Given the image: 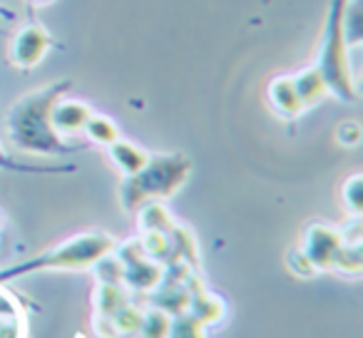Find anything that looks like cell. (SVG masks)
<instances>
[{
	"label": "cell",
	"mask_w": 363,
	"mask_h": 338,
	"mask_svg": "<svg viewBox=\"0 0 363 338\" xmlns=\"http://www.w3.org/2000/svg\"><path fill=\"white\" fill-rule=\"evenodd\" d=\"M112 323H115L117 333H122V336H135V333H140V321H142V311H137L135 306H130V303H125V306L120 308V311L112 313Z\"/></svg>",
	"instance_id": "18"
},
{
	"label": "cell",
	"mask_w": 363,
	"mask_h": 338,
	"mask_svg": "<svg viewBox=\"0 0 363 338\" xmlns=\"http://www.w3.org/2000/svg\"><path fill=\"white\" fill-rule=\"evenodd\" d=\"M343 237L331 229L328 224H311V227L303 232L301 242V254L308 259L313 269H331L333 257H336L338 247H341Z\"/></svg>",
	"instance_id": "6"
},
{
	"label": "cell",
	"mask_w": 363,
	"mask_h": 338,
	"mask_svg": "<svg viewBox=\"0 0 363 338\" xmlns=\"http://www.w3.org/2000/svg\"><path fill=\"white\" fill-rule=\"evenodd\" d=\"M50 50V33L43 26H23L11 40V62L23 70L40 65Z\"/></svg>",
	"instance_id": "5"
},
{
	"label": "cell",
	"mask_w": 363,
	"mask_h": 338,
	"mask_svg": "<svg viewBox=\"0 0 363 338\" xmlns=\"http://www.w3.org/2000/svg\"><path fill=\"white\" fill-rule=\"evenodd\" d=\"M95 266H97V274H100L102 283H122V271H125V266H122L120 259L102 257L100 261H95Z\"/></svg>",
	"instance_id": "22"
},
{
	"label": "cell",
	"mask_w": 363,
	"mask_h": 338,
	"mask_svg": "<svg viewBox=\"0 0 363 338\" xmlns=\"http://www.w3.org/2000/svg\"><path fill=\"white\" fill-rule=\"evenodd\" d=\"M192 172V159L184 154H150L140 172L125 177L120 187L122 207L137 212L142 204L167 199L187 182Z\"/></svg>",
	"instance_id": "3"
},
{
	"label": "cell",
	"mask_w": 363,
	"mask_h": 338,
	"mask_svg": "<svg viewBox=\"0 0 363 338\" xmlns=\"http://www.w3.org/2000/svg\"><path fill=\"white\" fill-rule=\"evenodd\" d=\"M351 0H328V13L323 21L321 45L316 55V70L326 80L328 95L341 102H358L356 80H353L351 62H348V38L343 28V16Z\"/></svg>",
	"instance_id": "2"
},
{
	"label": "cell",
	"mask_w": 363,
	"mask_h": 338,
	"mask_svg": "<svg viewBox=\"0 0 363 338\" xmlns=\"http://www.w3.org/2000/svg\"><path fill=\"white\" fill-rule=\"evenodd\" d=\"M33 3H38V6H48V3H52V0H33Z\"/></svg>",
	"instance_id": "25"
},
{
	"label": "cell",
	"mask_w": 363,
	"mask_h": 338,
	"mask_svg": "<svg viewBox=\"0 0 363 338\" xmlns=\"http://www.w3.org/2000/svg\"><path fill=\"white\" fill-rule=\"evenodd\" d=\"M125 271H122V283H127L130 288H137V291H150V288H157L164 278V271L157 266L155 261H150L147 257H140L135 261L122 264Z\"/></svg>",
	"instance_id": "9"
},
{
	"label": "cell",
	"mask_w": 363,
	"mask_h": 338,
	"mask_svg": "<svg viewBox=\"0 0 363 338\" xmlns=\"http://www.w3.org/2000/svg\"><path fill=\"white\" fill-rule=\"evenodd\" d=\"M0 167H6V169H23L21 164H16V162L3 152V147H0Z\"/></svg>",
	"instance_id": "24"
},
{
	"label": "cell",
	"mask_w": 363,
	"mask_h": 338,
	"mask_svg": "<svg viewBox=\"0 0 363 338\" xmlns=\"http://www.w3.org/2000/svg\"><path fill=\"white\" fill-rule=\"evenodd\" d=\"M70 80H57L13 102L8 110V137L18 150L33 154H62L72 150L62 142L50 120L52 105L70 90Z\"/></svg>",
	"instance_id": "1"
},
{
	"label": "cell",
	"mask_w": 363,
	"mask_h": 338,
	"mask_svg": "<svg viewBox=\"0 0 363 338\" xmlns=\"http://www.w3.org/2000/svg\"><path fill=\"white\" fill-rule=\"evenodd\" d=\"M169 326H172L169 313L155 306V308H150V311L142 313L140 336L142 338H167L169 336Z\"/></svg>",
	"instance_id": "14"
},
{
	"label": "cell",
	"mask_w": 363,
	"mask_h": 338,
	"mask_svg": "<svg viewBox=\"0 0 363 338\" xmlns=\"http://www.w3.org/2000/svg\"><path fill=\"white\" fill-rule=\"evenodd\" d=\"M157 308L167 313H182L189 306V291L184 283H174V286H160L157 293Z\"/></svg>",
	"instance_id": "15"
},
{
	"label": "cell",
	"mask_w": 363,
	"mask_h": 338,
	"mask_svg": "<svg viewBox=\"0 0 363 338\" xmlns=\"http://www.w3.org/2000/svg\"><path fill=\"white\" fill-rule=\"evenodd\" d=\"M267 100L272 105V110L277 112L284 120H294L296 115H301V102L296 97V90H294L291 75H277L267 87Z\"/></svg>",
	"instance_id": "8"
},
{
	"label": "cell",
	"mask_w": 363,
	"mask_h": 338,
	"mask_svg": "<svg viewBox=\"0 0 363 338\" xmlns=\"http://www.w3.org/2000/svg\"><path fill=\"white\" fill-rule=\"evenodd\" d=\"M107 152H110L112 164H115L125 177L140 172L142 167H145L147 157H150L142 147L132 145V142H127V140H115L112 145H107Z\"/></svg>",
	"instance_id": "11"
},
{
	"label": "cell",
	"mask_w": 363,
	"mask_h": 338,
	"mask_svg": "<svg viewBox=\"0 0 363 338\" xmlns=\"http://www.w3.org/2000/svg\"><path fill=\"white\" fill-rule=\"evenodd\" d=\"M291 82H294V90H296V97H298V102H301L303 110H306V107H313L316 102H321L323 97L328 95L326 80H323L321 72L316 70V65L298 70L296 75H291Z\"/></svg>",
	"instance_id": "10"
},
{
	"label": "cell",
	"mask_w": 363,
	"mask_h": 338,
	"mask_svg": "<svg viewBox=\"0 0 363 338\" xmlns=\"http://www.w3.org/2000/svg\"><path fill=\"white\" fill-rule=\"evenodd\" d=\"M167 338H204V328L192 313H189V316L177 313V318H172L169 336Z\"/></svg>",
	"instance_id": "20"
},
{
	"label": "cell",
	"mask_w": 363,
	"mask_h": 338,
	"mask_svg": "<svg viewBox=\"0 0 363 338\" xmlns=\"http://www.w3.org/2000/svg\"><path fill=\"white\" fill-rule=\"evenodd\" d=\"M331 266H341L343 271H351V274L361 271V244L358 242L348 244L346 239H343L341 247H338V252H336V257H333Z\"/></svg>",
	"instance_id": "19"
},
{
	"label": "cell",
	"mask_w": 363,
	"mask_h": 338,
	"mask_svg": "<svg viewBox=\"0 0 363 338\" xmlns=\"http://www.w3.org/2000/svg\"><path fill=\"white\" fill-rule=\"evenodd\" d=\"M142 214H140V227L142 232H160V234H169L174 229L169 219V212H167L162 204H155V202H147L142 204Z\"/></svg>",
	"instance_id": "12"
},
{
	"label": "cell",
	"mask_w": 363,
	"mask_h": 338,
	"mask_svg": "<svg viewBox=\"0 0 363 338\" xmlns=\"http://www.w3.org/2000/svg\"><path fill=\"white\" fill-rule=\"evenodd\" d=\"M115 249V239L110 234L102 232H90V234H77V237L67 239V242L57 244L55 249L40 254V257L30 259L26 264H18L11 271H3L0 278L21 276V274H33L43 271V269H82L92 266L95 261H100L102 257Z\"/></svg>",
	"instance_id": "4"
},
{
	"label": "cell",
	"mask_w": 363,
	"mask_h": 338,
	"mask_svg": "<svg viewBox=\"0 0 363 338\" xmlns=\"http://www.w3.org/2000/svg\"><path fill=\"white\" fill-rule=\"evenodd\" d=\"M343 202L353 214H361L363 207V179L361 174H353L346 184H343Z\"/></svg>",
	"instance_id": "21"
},
{
	"label": "cell",
	"mask_w": 363,
	"mask_h": 338,
	"mask_svg": "<svg viewBox=\"0 0 363 338\" xmlns=\"http://www.w3.org/2000/svg\"><path fill=\"white\" fill-rule=\"evenodd\" d=\"M90 107L80 100H67V97H60V100L52 105V112H50V120H52V127H55L57 135H77L82 132L85 122L90 120Z\"/></svg>",
	"instance_id": "7"
},
{
	"label": "cell",
	"mask_w": 363,
	"mask_h": 338,
	"mask_svg": "<svg viewBox=\"0 0 363 338\" xmlns=\"http://www.w3.org/2000/svg\"><path fill=\"white\" fill-rule=\"evenodd\" d=\"M82 132H85L92 142H97V145H102V147H107L115 140H120V130H117V125L105 115H90V120L85 122Z\"/></svg>",
	"instance_id": "13"
},
{
	"label": "cell",
	"mask_w": 363,
	"mask_h": 338,
	"mask_svg": "<svg viewBox=\"0 0 363 338\" xmlns=\"http://www.w3.org/2000/svg\"><path fill=\"white\" fill-rule=\"evenodd\" d=\"M189 308H192V316L197 318L199 323H212V321H217L219 316H222V303L217 301V298H212L209 293H204V291H199V293H194V298H189Z\"/></svg>",
	"instance_id": "16"
},
{
	"label": "cell",
	"mask_w": 363,
	"mask_h": 338,
	"mask_svg": "<svg viewBox=\"0 0 363 338\" xmlns=\"http://www.w3.org/2000/svg\"><path fill=\"white\" fill-rule=\"evenodd\" d=\"M95 301H97V308H100V311L110 318L112 313L120 311V308L127 303L125 301V291H122V283H100Z\"/></svg>",
	"instance_id": "17"
},
{
	"label": "cell",
	"mask_w": 363,
	"mask_h": 338,
	"mask_svg": "<svg viewBox=\"0 0 363 338\" xmlns=\"http://www.w3.org/2000/svg\"><path fill=\"white\" fill-rule=\"evenodd\" d=\"M336 140L346 147H356L361 142V125L358 122H343V125H338Z\"/></svg>",
	"instance_id": "23"
}]
</instances>
